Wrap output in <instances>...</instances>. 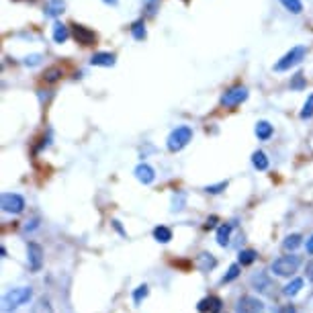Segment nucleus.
Segmentation results:
<instances>
[{"mask_svg":"<svg viewBox=\"0 0 313 313\" xmlns=\"http://www.w3.org/2000/svg\"><path fill=\"white\" fill-rule=\"evenodd\" d=\"M299 266H301V256H297V254H287V256H281L278 260L272 262L270 270L276 276H291L297 272Z\"/></svg>","mask_w":313,"mask_h":313,"instance_id":"f257e3e1","label":"nucleus"},{"mask_svg":"<svg viewBox=\"0 0 313 313\" xmlns=\"http://www.w3.org/2000/svg\"><path fill=\"white\" fill-rule=\"evenodd\" d=\"M31 297H33V291H31L29 287H17V289H13V291H8L2 297L4 311H10V309H17L21 305H25Z\"/></svg>","mask_w":313,"mask_h":313,"instance_id":"f03ea898","label":"nucleus"},{"mask_svg":"<svg viewBox=\"0 0 313 313\" xmlns=\"http://www.w3.org/2000/svg\"><path fill=\"white\" fill-rule=\"evenodd\" d=\"M189 142H193V129L189 125H182V127H176L170 135H168V149L170 152H180L182 147H187Z\"/></svg>","mask_w":313,"mask_h":313,"instance_id":"7ed1b4c3","label":"nucleus"},{"mask_svg":"<svg viewBox=\"0 0 313 313\" xmlns=\"http://www.w3.org/2000/svg\"><path fill=\"white\" fill-rule=\"evenodd\" d=\"M305 55H307V48H305V45H297V48H293L289 53H285L281 60L274 64V70H276V72H285V70H291L293 66H297V64L303 62Z\"/></svg>","mask_w":313,"mask_h":313,"instance_id":"20e7f679","label":"nucleus"},{"mask_svg":"<svg viewBox=\"0 0 313 313\" xmlns=\"http://www.w3.org/2000/svg\"><path fill=\"white\" fill-rule=\"evenodd\" d=\"M236 313H266V305L258 297L243 295V297H240L238 305H236Z\"/></svg>","mask_w":313,"mask_h":313,"instance_id":"39448f33","label":"nucleus"},{"mask_svg":"<svg viewBox=\"0 0 313 313\" xmlns=\"http://www.w3.org/2000/svg\"><path fill=\"white\" fill-rule=\"evenodd\" d=\"M0 205H2V211L13 213V215H19V213L25 211V199H23L21 194H15V193H4Z\"/></svg>","mask_w":313,"mask_h":313,"instance_id":"423d86ee","label":"nucleus"},{"mask_svg":"<svg viewBox=\"0 0 313 313\" xmlns=\"http://www.w3.org/2000/svg\"><path fill=\"white\" fill-rule=\"evenodd\" d=\"M246 98H248V88L246 86H234L223 95L221 104L223 107H238V104H241Z\"/></svg>","mask_w":313,"mask_h":313,"instance_id":"0eeeda50","label":"nucleus"},{"mask_svg":"<svg viewBox=\"0 0 313 313\" xmlns=\"http://www.w3.org/2000/svg\"><path fill=\"white\" fill-rule=\"evenodd\" d=\"M27 260H29V268L33 272L41 270V266H43V248L39 246V243H35V241L27 243Z\"/></svg>","mask_w":313,"mask_h":313,"instance_id":"6e6552de","label":"nucleus"},{"mask_svg":"<svg viewBox=\"0 0 313 313\" xmlns=\"http://www.w3.org/2000/svg\"><path fill=\"white\" fill-rule=\"evenodd\" d=\"M74 27V39L78 43H82V45H92V43H96V33L95 31H90L88 27L84 25H72Z\"/></svg>","mask_w":313,"mask_h":313,"instance_id":"1a4fd4ad","label":"nucleus"},{"mask_svg":"<svg viewBox=\"0 0 313 313\" xmlns=\"http://www.w3.org/2000/svg\"><path fill=\"white\" fill-rule=\"evenodd\" d=\"M135 178L139 182H144V184H152L154 178H156V172H154V168L149 166V164H139L135 168Z\"/></svg>","mask_w":313,"mask_h":313,"instance_id":"9d476101","label":"nucleus"},{"mask_svg":"<svg viewBox=\"0 0 313 313\" xmlns=\"http://www.w3.org/2000/svg\"><path fill=\"white\" fill-rule=\"evenodd\" d=\"M115 57L113 53H109V51H98V53H95L90 57V64L92 66H100V68H111V66H115Z\"/></svg>","mask_w":313,"mask_h":313,"instance_id":"9b49d317","label":"nucleus"},{"mask_svg":"<svg viewBox=\"0 0 313 313\" xmlns=\"http://www.w3.org/2000/svg\"><path fill=\"white\" fill-rule=\"evenodd\" d=\"M211 311V313H219L221 311V299L219 297H209L205 301H201L199 303V311Z\"/></svg>","mask_w":313,"mask_h":313,"instance_id":"f8f14e48","label":"nucleus"},{"mask_svg":"<svg viewBox=\"0 0 313 313\" xmlns=\"http://www.w3.org/2000/svg\"><path fill=\"white\" fill-rule=\"evenodd\" d=\"M66 8V2L64 0H49L48 6H45V15L48 17H60Z\"/></svg>","mask_w":313,"mask_h":313,"instance_id":"ddd939ff","label":"nucleus"},{"mask_svg":"<svg viewBox=\"0 0 313 313\" xmlns=\"http://www.w3.org/2000/svg\"><path fill=\"white\" fill-rule=\"evenodd\" d=\"M68 37H70L68 27L64 25V23L55 21V23H53V41H55V43H64Z\"/></svg>","mask_w":313,"mask_h":313,"instance_id":"4468645a","label":"nucleus"},{"mask_svg":"<svg viewBox=\"0 0 313 313\" xmlns=\"http://www.w3.org/2000/svg\"><path fill=\"white\" fill-rule=\"evenodd\" d=\"M31 313H53V307L49 303V299H45V297L37 299V301H35V305L31 307Z\"/></svg>","mask_w":313,"mask_h":313,"instance_id":"2eb2a0df","label":"nucleus"},{"mask_svg":"<svg viewBox=\"0 0 313 313\" xmlns=\"http://www.w3.org/2000/svg\"><path fill=\"white\" fill-rule=\"evenodd\" d=\"M229 236H231V223H225L217 229V243L219 246H227L229 243Z\"/></svg>","mask_w":313,"mask_h":313,"instance_id":"dca6fc26","label":"nucleus"},{"mask_svg":"<svg viewBox=\"0 0 313 313\" xmlns=\"http://www.w3.org/2000/svg\"><path fill=\"white\" fill-rule=\"evenodd\" d=\"M252 164H254V168H258V170H266L268 168V158H266V154L264 152H254L252 154Z\"/></svg>","mask_w":313,"mask_h":313,"instance_id":"f3484780","label":"nucleus"},{"mask_svg":"<svg viewBox=\"0 0 313 313\" xmlns=\"http://www.w3.org/2000/svg\"><path fill=\"white\" fill-rule=\"evenodd\" d=\"M154 238H156V241H160V243H168V241L172 240V231H170L166 225H160V227L154 229Z\"/></svg>","mask_w":313,"mask_h":313,"instance_id":"a211bd4d","label":"nucleus"},{"mask_svg":"<svg viewBox=\"0 0 313 313\" xmlns=\"http://www.w3.org/2000/svg\"><path fill=\"white\" fill-rule=\"evenodd\" d=\"M256 135H258V139H268V137L272 135V125H270L268 121H258V125H256Z\"/></svg>","mask_w":313,"mask_h":313,"instance_id":"6ab92c4d","label":"nucleus"},{"mask_svg":"<svg viewBox=\"0 0 313 313\" xmlns=\"http://www.w3.org/2000/svg\"><path fill=\"white\" fill-rule=\"evenodd\" d=\"M301 240H303V238H301L299 234H293V236H289L285 241H283V248L287 250V252H293V250H297L299 246H301Z\"/></svg>","mask_w":313,"mask_h":313,"instance_id":"aec40b11","label":"nucleus"},{"mask_svg":"<svg viewBox=\"0 0 313 313\" xmlns=\"http://www.w3.org/2000/svg\"><path fill=\"white\" fill-rule=\"evenodd\" d=\"M301 289H303V281H301V278H293V281L285 287V295L295 297V295L301 291Z\"/></svg>","mask_w":313,"mask_h":313,"instance_id":"412c9836","label":"nucleus"},{"mask_svg":"<svg viewBox=\"0 0 313 313\" xmlns=\"http://www.w3.org/2000/svg\"><path fill=\"white\" fill-rule=\"evenodd\" d=\"M131 35H133V39L137 41H142L145 37V25H144V21H135L133 25H131Z\"/></svg>","mask_w":313,"mask_h":313,"instance_id":"4be33fe9","label":"nucleus"},{"mask_svg":"<svg viewBox=\"0 0 313 313\" xmlns=\"http://www.w3.org/2000/svg\"><path fill=\"white\" fill-rule=\"evenodd\" d=\"M215 258L211 256V254H201L199 256V268L201 270H209V268H215Z\"/></svg>","mask_w":313,"mask_h":313,"instance_id":"5701e85b","label":"nucleus"},{"mask_svg":"<svg viewBox=\"0 0 313 313\" xmlns=\"http://www.w3.org/2000/svg\"><path fill=\"white\" fill-rule=\"evenodd\" d=\"M281 4L287 10H291L293 15H299L301 10H303V2H301V0H281Z\"/></svg>","mask_w":313,"mask_h":313,"instance_id":"b1692460","label":"nucleus"},{"mask_svg":"<svg viewBox=\"0 0 313 313\" xmlns=\"http://www.w3.org/2000/svg\"><path fill=\"white\" fill-rule=\"evenodd\" d=\"M43 78H45V82L53 84V82H57V80L62 78V70H60V68H49V70H45Z\"/></svg>","mask_w":313,"mask_h":313,"instance_id":"393cba45","label":"nucleus"},{"mask_svg":"<svg viewBox=\"0 0 313 313\" xmlns=\"http://www.w3.org/2000/svg\"><path fill=\"white\" fill-rule=\"evenodd\" d=\"M256 256H258V254L254 252V250H241L240 252V264L241 266H248V264H252L254 260H256Z\"/></svg>","mask_w":313,"mask_h":313,"instance_id":"a878e982","label":"nucleus"},{"mask_svg":"<svg viewBox=\"0 0 313 313\" xmlns=\"http://www.w3.org/2000/svg\"><path fill=\"white\" fill-rule=\"evenodd\" d=\"M252 285H254V287H258V291H268V287H270V283L266 281V276H264V274L254 276V278H252Z\"/></svg>","mask_w":313,"mask_h":313,"instance_id":"bb28decb","label":"nucleus"},{"mask_svg":"<svg viewBox=\"0 0 313 313\" xmlns=\"http://www.w3.org/2000/svg\"><path fill=\"white\" fill-rule=\"evenodd\" d=\"M313 117V95H309L307 102L303 104V111H301V119H309Z\"/></svg>","mask_w":313,"mask_h":313,"instance_id":"cd10ccee","label":"nucleus"},{"mask_svg":"<svg viewBox=\"0 0 313 313\" xmlns=\"http://www.w3.org/2000/svg\"><path fill=\"white\" fill-rule=\"evenodd\" d=\"M240 276V264H231L229 266V270H227V274L223 276V283H231L234 278H238Z\"/></svg>","mask_w":313,"mask_h":313,"instance_id":"c85d7f7f","label":"nucleus"},{"mask_svg":"<svg viewBox=\"0 0 313 313\" xmlns=\"http://www.w3.org/2000/svg\"><path fill=\"white\" fill-rule=\"evenodd\" d=\"M147 293H149L147 285L137 287V289H135V293H133V301H135V303H142V299H145V297H147Z\"/></svg>","mask_w":313,"mask_h":313,"instance_id":"c756f323","label":"nucleus"},{"mask_svg":"<svg viewBox=\"0 0 313 313\" xmlns=\"http://www.w3.org/2000/svg\"><path fill=\"white\" fill-rule=\"evenodd\" d=\"M291 88H293V90H301V88H305V76L301 74V72H297V74L293 76V80H291Z\"/></svg>","mask_w":313,"mask_h":313,"instance_id":"7c9ffc66","label":"nucleus"},{"mask_svg":"<svg viewBox=\"0 0 313 313\" xmlns=\"http://www.w3.org/2000/svg\"><path fill=\"white\" fill-rule=\"evenodd\" d=\"M144 4L147 8V15H156V10L160 6V0H144Z\"/></svg>","mask_w":313,"mask_h":313,"instance_id":"2f4dec72","label":"nucleus"},{"mask_svg":"<svg viewBox=\"0 0 313 313\" xmlns=\"http://www.w3.org/2000/svg\"><path fill=\"white\" fill-rule=\"evenodd\" d=\"M39 64H41V55H39V53H33V55H27V57H25V66H31V68H33V66H39Z\"/></svg>","mask_w":313,"mask_h":313,"instance_id":"473e14b6","label":"nucleus"},{"mask_svg":"<svg viewBox=\"0 0 313 313\" xmlns=\"http://www.w3.org/2000/svg\"><path fill=\"white\" fill-rule=\"evenodd\" d=\"M225 187H227V182H219V184H213V187H207L205 191L211 193V194H217V193H221Z\"/></svg>","mask_w":313,"mask_h":313,"instance_id":"72a5a7b5","label":"nucleus"},{"mask_svg":"<svg viewBox=\"0 0 313 313\" xmlns=\"http://www.w3.org/2000/svg\"><path fill=\"white\" fill-rule=\"evenodd\" d=\"M305 274H307V278L313 283V260H309L307 262V266H305Z\"/></svg>","mask_w":313,"mask_h":313,"instance_id":"f704fd0d","label":"nucleus"},{"mask_svg":"<svg viewBox=\"0 0 313 313\" xmlns=\"http://www.w3.org/2000/svg\"><path fill=\"white\" fill-rule=\"evenodd\" d=\"M278 313H297V309L293 305H285V307L278 309Z\"/></svg>","mask_w":313,"mask_h":313,"instance_id":"c9c22d12","label":"nucleus"},{"mask_svg":"<svg viewBox=\"0 0 313 313\" xmlns=\"http://www.w3.org/2000/svg\"><path fill=\"white\" fill-rule=\"evenodd\" d=\"M307 252H309V254H313V236L307 240Z\"/></svg>","mask_w":313,"mask_h":313,"instance_id":"e433bc0d","label":"nucleus"},{"mask_svg":"<svg viewBox=\"0 0 313 313\" xmlns=\"http://www.w3.org/2000/svg\"><path fill=\"white\" fill-rule=\"evenodd\" d=\"M215 221H217V217H211V219H207V227H213V225H215Z\"/></svg>","mask_w":313,"mask_h":313,"instance_id":"4c0bfd02","label":"nucleus"},{"mask_svg":"<svg viewBox=\"0 0 313 313\" xmlns=\"http://www.w3.org/2000/svg\"><path fill=\"white\" fill-rule=\"evenodd\" d=\"M104 2H107V4H113V6H115V4L119 2V0H104Z\"/></svg>","mask_w":313,"mask_h":313,"instance_id":"58836bf2","label":"nucleus"}]
</instances>
